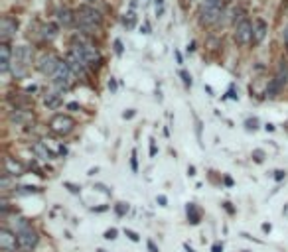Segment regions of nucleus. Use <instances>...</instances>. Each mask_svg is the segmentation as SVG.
I'll return each mask as SVG.
<instances>
[{"label": "nucleus", "mask_w": 288, "mask_h": 252, "mask_svg": "<svg viewBox=\"0 0 288 252\" xmlns=\"http://www.w3.org/2000/svg\"><path fill=\"white\" fill-rule=\"evenodd\" d=\"M71 52L77 54L81 58V61L87 65V67H97L101 63V54L99 49L95 47L93 43H87V41H79L77 45L71 47Z\"/></svg>", "instance_id": "nucleus-1"}, {"label": "nucleus", "mask_w": 288, "mask_h": 252, "mask_svg": "<svg viewBox=\"0 0 288 252\" xmlns=\"http://www.w3.org/2000/svg\"><path fill=\"white\" fill-rule=\"evenodd\" d=\"M75 22H77L83 30H93V28L101 26L103 16H101L99 10H95V8H91V6H81V8L75 12Z\"/></svg>", "instance_id": "nucleus-2"}, {"label": "nucleus", "mask_w": 288, "mask_h": 252, "mask_svg": "<svg viewBox=\"0 0 288 252\" xmlns=\"http://www.w3.org/2000/svg\"><path fill=\"white\" fill-rule=\"evenodd\" d=\"M75 73L69 69V65L65 63V61H62L60 65H58V69H56V73L52 75V81H54V85L60 89V91H67L71 85H73V81H75Z\"/></svg>", "instance_id": "nucleus-3"}, {"label": "nucleus", "mask_w": 288, "mask_h": 252, "mask_svg": "<svg viewBox=\"0 0 288 252\" xmlns=\"http://www.w3.org/2000/svg\"><path fill=\"white\" fill-rule=\"evenodd\" d=\"M75 126V120L69 115H56L50 120V130L58 136H67Z\"/></svg>", "instance_id": "nucleus-4"}, {"label": "nucleus", "mask_w": 288, "mask_h": 252, "mask_svg": "<svg viewBox=\"0 0 288 252\" xmlns=\"http://www.w3.org/2000/svg\"><path fill=\"white\" fill-rule=\"evenodd\" d=\"M286 83H288V63L286 61H280L278 63V69H276V75H274V79L270 81V85L267 89V97H274L276 93H280Z\"/></svg>", "instance_id": "nucleus-5"}, {"label": "nucleus", "mask_w": 288, "mask_h": 252, "mask_svg": "<svg viewBox=\"0 0 288 252\" xmlns=\"http://www.w3.org/2000/svg\"><path fill=\"white\" fill-rule=\"evenodd\" d=\"M60 63H62V61L58 59V56L50 52V54H41V56H40L36 67H38V71L43 73V75H54Z\"/></svg>", "instance_id": "nucleus-6"}, {"label": "nucleus", "mask_w": 288, "mask_h": 252, "mask_svg": "<svg viewBox=\"0 0 288 252\" xmlns=\"http://www.w3.org/2000/svg\"><path fill=\"white\" fill-rule=\"evenodd\" d=\"M235 39L243 45H249L251 41H255V30L253 24L249 20H241L235 28Z\"/></svg>", "instance_id": "nucleus-7"}, {"label": "nucleus", "mask_w": 288, "mask_h": 252, "mask_svg": "<svg viewBox=\"0 0 288 252\" xmlns=\"http://www.w3.org/2000/svg\"><path fill=\"white\" fill-rule=\"evenodd\" d=\"M18 244L22 250H32L38 244V233L32 227H26L22 231H18Z\"/></svg>", "instance_id": "nucleus-8"}, {"label": "nucleus", "mask_w": 288, "mask_h": 252, "mask_svg": "<svg viewBox=\"0 0 288 252\" xmlns=\"http://www.w3.org/2000/svg\"><path fill=\"white\" fill-rule=\"evenodd\" d=\"M16 30H18V22L14 18L4 16L0 20V39H2V43H6L12 36H16Z\"/></svg>", "instance_id": "nucleus-9"}, {"label": "nucleus", "mask_w": 288, "mask_h": 252, "mask_svg": "<svg viewBox=\"0 0 288 252\" xmlns=\"http://www.w3.org/2000/svg\"><path fill=\"white\" fill-rule=\"evenodd\" d=\"M12 59H14V54L8 43H2L0 45V73H8L10 67H12Z\"/></svg>", "instance_id": "nucleus-10"}, {"label": "nucleus", "mask_w": 288, "mask_h": 252, "mask_svg": "<svg viewBox=\"0 0 288 252\" xmlns=\"http://www.w3.org/2000/svg\"><path fill=\"white\" fill-rule=\"evenodd\" d=\"M0 246H2V250L6 252H14L18 244V234H12L8 229H2L0 231Z\"/></svg>", "instance_id": "nucleus-11"}, {"label": "nucleus", "mask_w": 288, "mask_h": 252, "mask_svg": "<svg viewBox=\"0 0 288 252\" xmlns=\"http://www.w3.org/2000/svg\"><path fill=\"white\" fill-rule=\"evenodd\" d=\"M223 16V10L221 6H211V8H202V22L207 24V26H213L221 20Z\"/></svg>", "instance_id": "nucleus-12"}, {"label": "nucleus", "mask_w": 288, "mask_h": 252, "mask_svg": "<svg viewBox=\"0 0 288 252\" xmlns=\"http://www.w3.org/2000/svg\"><path fill=\"white\" fill-rule=\"evenodd\" d=\"M65 63L69 65V69H71V71H73L77 77H79V75H85V73H87V69H89V67H87L83 61H81V58H79L77 54H73V52H69V54H67V58H65Z\"/></svg>", "instance_id": "nucleus-13"}, {"label": "nucleus", "mask_w": 288, "mask_h": 252, "mask_svg": "<svg viewBox=\"0 0 288 252\" xmlns=\"http://www.w3.org/2000/svg\"><path fill=\"white\" fill-rule=\"evenodd\" d=\"M12 61L30 67V63H32V49H30L28 45H20L16 52H14V59H12Z\"/></svg>", "instance_id": "nucleus-14"}, {"label": "nucleus", "mask_w": 288, "mask_h": 252, "mask_svg": "<svg viewBox=\"0 0 288 252\" xmlns=\"http://www.w3.org/2000/svg\"><path fill=\"white\" fill-rule=\"evenodd\" d=\"M4 174H8V175H22L24 174V166L20 164V162H16L14 158H6L4 160Z\"/></svg>", "instance_id": "nucleus-15"}, {"label": "nucleus", "mask_w": 288, "mask_h": 252, "mask_svg": "<svg viewBox=\"0 0 288 252\" xmlns=\"http://www.w3.org/2000/svg\"><path fill=\"white\" fill-rule=\"evenodd\" d=\"M32 150H34V154L38 156V158H41V160H52L54 158V154L47 150V146L45 144H41V142H36L34 146H32Z\"/></svg>", "instance_id": "nucleus-16"}, {"label": "nucleus", "mask_w": 288, "mask_h": 252, "mask_svg": "<svg viewBox=\"0 0 288 252\" xmlns=\"http://www.w3.org/2000/svg\"><path fill=\"white\" fill-rule=\"evenodd\" d=\"M253 30H255V41H257V43H261V41L265 39V36H267L268 26H267V22H265V20H257V22H255V26H253Z\"/></svg>", "instance_id": "nucleus-17"}, {"label": "nucleus", "mask_w": 288, "mask_h": 252, "mask_svg": "<svg viewBox=\"0 0 288 252\" xmlns=\"http://www.w3.org/2000/svg\"><path fill=\"white\" fill-rule=\"evenodd\" d=\"M43 105L47 109H58L62 105V95L60 93H50V95H45L43 97Z\"/></svg>", "instance_id": "nucleus-18"}, {"label": "nucleus", "mask_w": 288, "mask_h": 252, "mask_svg": "<svg viewBox=\"0 0 288 252\" xmlns=\"http://www.w3.org/2000/svg\"><path fill=\"white\" fill-rule=\"evenodd\" d=\"M58 20H60V24H63V26H71V24L75 22V16H73L71 10L60 8V10H58Z\"/></svg>", "instance_id": "nucleus-19"}, {"label": "nucleus", "mask_w": 288, "mask_h": 252, "mask_svg": "<svg viewBox=\"0 0 288 252\" xmlns=\"http://www.w3.org/2000/svg\"><path fill=\"white\" fill-rule=\"evenodd\" d=\"M41 36H43L45 39H54V38L58 36V26H56V24H45V26L41 28Z\"/></svg>", "instance_id": "nucleus-20"}, {"label": "nucleus", "mask_w": 288, "mask_h": 252, "mask_svg": "<svg viewBox=\"0 0 288 252\" xmlns=\"http://www.w3.org/2000/svg\"><path fill=\"white\" fill-rule=\"evenodd\" d=\"M187 217H189V221L194 223V225H198V223H200V211L196 209V205H194V203H189V205H187Z\"/></svg>", "instance_id": "nucleus-21"}, {"label": "nucleus", "mask_w": 288, "mask_h": 252, "mask_svg": "<svg viewBox=\"0 0 288 252\" xmlns=\"http://www.w3.org/2000/svg\"><path fill=\"white\" fill-rule=\"evenodd\" d=\"M123 24H124L126 28H134V24H136V16H134L132 12L124 14V16H123Z\"/></svg>", "instance_id": "nucleus-22"}, {"label": "nucleus", "mask_w": 288, "mask_h": 252, "mask_svg": "<svg viewBox=\"0 0 288 252\" xmlns=\"http://www.w3.org/2000/svg\"><path fill=\"white\" fill-rule=\"evenodd\" d=\"M180 75H182V79H184L185 87H191V75H189L187 71H180Z\"/></svg>", "instance_id": "nucleus-23"}, {"label": "nucleus", "mask_w": 288, "mask_h": 252, "mask_svg": "<svg viewBox=\"0 0 288 252\" xmlns=\"http://www.w3.org/2000/svg\"><path fill=\"white\" fill-rule=\"evenodd\" d=\"M130 166H132V170H134V172L138 170V162H136V150H132V160H130Z\"/></svg>", "instance_id": "nucleus-24"}, {"label": "nucleus", "mask_w": 288, "mask_h": 252, "mask_svg": "<svg viewBox=\"0 0 288 252\" xmlns=\"http://www.w3.org/2000/svg\"><path fill=\"white\" fill-rule=\"evenodd\" d=\"M115 52H117L119 56L123 54V41H121V39H117V41H115Z\"/></svg>", "instance_id": "nucleus-25"}, {"label": "nucleus", "mask_w": 288, "mask_h": 252, "mask_svg": "<svg viewBox=\"0 0 288 252\" xmlns=\"http://www.w3.org/2000/svg\"><path fill=\"white\" fill-rule=\"evenodd\" d=\"M105 238H109V240H113V238H117V231H115V229H111V231H107V233H105Z\"/></svg>", "instance_id": "nucleus-26"}, {"label": "nucleus", "mask_w": 288, "mask_h": 252, "mask_svg": "<svg viewBox=\"0 0 288 252\" xmlns=\"http://www.w3.org/2000/svg\"><path fill=\"white\" fill-rule=\"evenodd\" d=\"M124 234H126V236H128V238H130V240H134V242H136V240H138V238H140V236H138V234H136V233H132V231H124Z\"/></svg>", "instance_id": "nucleus-27"}, {"label": "nucleus", "mask_w": 288, "mask_h": 252, "mask_svg": "<svg viewBox=\"0 0 288 252\" xmlns=\"http://www.w3.org/2000/svg\"><path fill=\"white\" fill-rule=\"evenodd\" d=\"M124 211H128V207H126L124 203H119V207H117V213H119V215H123Z\"/></svg>", "instance_id": "nucleus-28"}, {"label": "nucleus", "mask_w": 288, "mask_h": 252, "mask_svg": "<svg viewBox=\"0 0 288 252\" xmlns=\"http://www.w3.org/2000/svg\"><path fill=\"white\" fill-rule=\"evenodd\" d=\"M213 252H223V244L221 242H215L213 244Z\"/></svg>", "instance_id": "nucleus-29"}, {"label": "nucleus", "mask_w": 288, "mask_h": 252, "mask_svg": "<svg viewBox=\"0 0 288 252\" xmlns=\"http://www.w3.org/2000/svg\"><path fill=\"white\" fill-rule=\"evenodd\" d=\"M255 160L257 162H263V152H261V150H257V152H255Z\"/></svg>", "instance_id": "nucleus-30"}, {"label": "nucleus", "mask_w": 288, "mask_h": 252, "mask_svg": "<svg viewBox=\"0 0 288 252\" xmlns=\"http://www.w3.org/2000/svg\"><path fill=\"white\" fill-rule=\"evenodd\" d=\"M156 154V146H154V140H150V156Z\"/></svg>", "instance_id": "nucleus-31"}, {"label": "nucleus", "mask_w": 288, "mask_h": 252, "mask_svg": "<svg viewBox=\"0 0 288 252\" xmlns=\"http://www.w3.org/2000/svg\"><path fill=\"white\" fill-rule=\"evenodd\" d=\"M274 174H276V175H274V177H276V179H278V181H280V179H282V177H284V172H282V170H278V172H274Z\"/></svg>", "instance_id": "nucleus-32"}, {"label": "nucleus", "mask_w": 288, "mask_h": 252, "mask_svg": "<svg viewBox=\"0 0 288 252\" xmlns=\"http://www.w3.org/2000/svg\"><path fill=\"white\" fill-rule=\"evenodd\" d=\"M67 109H71V111H77V109H79V105H77V103H69V105H67Z\"/></svg>", "instance_id": "nucleus-33"}, {"label": "nucleus", "mask_w": 288, "mask_h": 252, "mask_svg": "<svg viewBox=\"0 0 288 252\" xmlns=\"http://www.w3.org/2000/svg\"><path fill=\"white\" fill-rule=\"evenodd\" d=\"M148 248H150V252H158V248H156V246H154V242H152V240H150V242H148Z\"/></svg>", "instance_id": "nucleus-34"}, {"label": "nucleus", "mask_w": 288, "mask_h": 252, "mask_svg": "<svg viewBox=\"0 0 288 252\" xmlns=\"http://www.w3.org/2000/svg\"><path fill=\"white\" fill-rule=\"evenodd\" d=\"M158 203H160V205H166V197H164V195L158 197Z\"/></svg>", "instance_id": "nucleus-35"}, {"label": "nucleus", "mask_w": 288, "mask_h": 252, "mask_svg": "<svg viewBox=\"0 0 288 252\" xmlns=\"http://www.w3.org/2000/svg\"><path fill=\"white\" fill-rule=\"evenodd\" d=\"M187 174H189V175H194V174H196V168H194V166H189V168H187Z\"/></svg>", "instance_id": "nucleus-36"}, {"label": "nucleus", "mask_w": 288, "mask_h": 252, "mask_svg": "<svg viewBox=\"0 0 288 252\" xmlns=\"http://www.w3.org/2000/svg\"><path fill=\"white\" fill-rule=\"evenodd\" d=\"M134 116V111H130V113H124V118H132Z\"/></svg>", "instance_id": "nucleus-37"}, {"label": "nucleus", "mask_w": 288, "mask_h": 252, "mask_svg": "<svg viewBox=\"0 0 288 252\" xmlns=\"http://www.w3.org/2000/svg\"><path fill=\"white\" fill-rule=\"evenodd\" d=\"M284 39H286V43H288V30H286V34H284Z\"/></svg>", "instance_id": "nucleus-38"}, {"label": "nucleus", "mask_w": 288, "mask_h": 252, "mask_svg": "<svg viewBox=\"0 0 288 252\" xmlns=\"http://www.w3.org/2000/svg\"><path fill=\"white\" fill-rule=\"evenodd\" d=\"M87 2H95V0H87Z\"/></svg>", "instance_id": "nucleus-39"}]
</instances>
